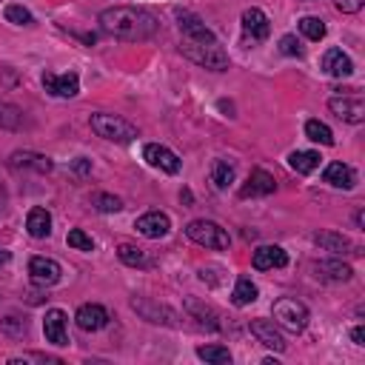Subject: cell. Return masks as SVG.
<instances>
[{
	"label": "cell",
	"mask_w": 365,
	"mask_h": 365,
	"mask_svg": "<svg viewBox=\"0 0 365 365\" xmlns=\"http://www.w3.org/2000/svg\"><path fill=\"white\" fill-rule=\"evenodd\" d=\"M259 297V288L248 279V277H240L237 282H234V291H231V302L237 305V308H242V305H251L254 299Z\"/></svg>",
	"instance_id": "26"
},
{
	"label": "cell",
	"mask_w": 365,
	"mask_h": 365,
	"mask_svg": "<svg viewBox=\"0 0 365 365\" xmlns=\"http://www.w3.org/2000/svg\"><path fill=\"white\" fill-rule=\"evenodd\" d=\"M319 154L317 151H291L288 154V165L297 171V174H311L319 168Z\"/></svg>",
	"instance_id": "25"
},
{
	"label": "cell",
	"mask_w": 365,
	"mask_h": 365,
	"mask_svg": "<svg viewBox=\"0 0 365 365\" xmlns=\"http://www.w3.org/2000/svg\"><path fill=\"white\" fill-rule=\"evenodd\" d=\"M211 177H214V185L222 191V188H228V185L234 182V165H231L228 160H217V163H214V174H211Z\"/></svg>",
	"instance_id": "33"
},
{
	"label": "cell",
	"mask_w": 365,
	"mask_h": 365,
	"mask_svg": "<svg viewBox=\"0 0 365 365\" xmlns=\"http://www.w3.org/2000/svg\"><path fill=\"white\" fill-rule=\"evenodd\" d=\"M0 328H3V334H9V336H23L29 325H26V319H17V317H6Z\"/></svg>",
	"instance_id": "38"
},
{
	"label": "cell",
	"mask_w": 365,
	"mask_h": 365,
	"mask_svg": "<svg viewBox=\"0 0 365 365\" xmlns=\"http://www.w3.org/2000/svg\"><path fill=\"white\" fill-rule=\"evenodd\" d=\"M43 334H46V342H51V345H57V348H66V345H68L66 311L48 308V311H46V319H43Z\"/></svg>",
	"instance_id": "9"
},
{
	"label": "cell",
	"mask_w": 365,
	"mask_h": 365,
	"mask_svg": "<svg viewBox=\"0 0 365 365\" xmlns=\"http://www.w3.org/2000/svg\"><path fill=\"white\" fill-rule=\"evenodd\" d=\"M29 277H31L34 285L51 288V285L60 282L63 268H60V262L51 259V257H31V259H29Z\"/></svg>",
	"instance_id": "6"
},
{
	"label": "cell",
	"mask_w": 365,
	"mask_h": 365,
	"mask_svg": "<svg viewBox=\"0 0 365 365\" xmlns=\"http://www.w3.org/2000/svg\"><path fill=\"white\" fill-rule=\"evenodd\" d=\"M131 308H134L143 319H148V322H157V325H177V314H174L171 308H165V305H157L154 299L134 297V299H131Z\"/></svg>",
	"instance_id": "8"
},
{
	"label": "cell",
	"mask_w": 365,
	"mask_h": 365,
	"mask_svg": "<svg viewBox=\"0 0 365 365\" xmlns=\"http://www.w3.org/2000/svg\"><path fill=\"white\" fill-rule=\"evenodd\" d=\"M362 6H365V0H336V9L345 14H356Z\"/></svg>",
	"instance_id": "39"
},
{
	"label": "cell",
	"mask_w": 365,
	"mask_h": 365,
	"mask_svg": "<svg viewBox=\"0 0 365 365\" xmlns=\"http://www.w3.org/2000/svg\"><path fill=\"white\" fill-rule=\"evenodd\" d=\"M23 111L11 103H0V128H20Z\"/></svg>",
	"instance_id": "34"
},
{
	"label": "cell",
	"mask_w": 365,
	"mask_h": 365,
	"mask_svg": "<svg viewBox=\"0 0 365 365\" xmlns=\"http://www.w3.org/2000/svg\"><path fill=\"white\" fill-rule=\"evenodd\" d=\"M251 334H254L265 348H271V351H277V354L285 351V339H282V334L277 331V322H274V319H251Z\"/></svg>",
	"instance_id": "17"
},
{
	"label": "cell",
	"mask_w": 365,
	"mask_h": 365,
	"mask_svg": "<svg viewBox=\"0 0 365 365\" xmlns=\"http://www.w3.org/2000/svg\"><path fill=\"white\" fill-rule=\"evenodd\" d=\"M88 123H91V131H94L97 137L108 140V143H120V145H125V143L137 140V125H131L128 120H123V117H117V114L97 111V114H91Z\"/></svg>",
	"instance_id": "2"
},
{
	"label": "cell",
	"mask_w": 365,
	"mask_h": 365,
	"mask_svg": "<svg viewBox=\"0 0 365 365\" xmlns=\"http://www.w3.org/2000/svg\"><path fill=\"white\" fill-rule=\"evenodd\" d=\"M351 339H354L356 345H365V328H362V325H356V328H351Z\"/></svg>",
	"instance_id": "41"
},
{
	"label": "cell",
	"mask_w": 365,
	"mask_h": 365,
	"mask_svg": "<svg viewBox=\"0 0 365 365\" xmlns=\"http://www.w3.org/2000/svg\"><path fill=\"white\" fill-rule=\"evenodd\" d=\"M185 308H188V314H191V317H197V322H200V325H208L211 331H217V328H220V322H217V314H214L208 305H202L200 299L188 297V299H185Z\"/></svg>",
	"instance_id": "28"
},
{
	"label": "cell",
	"mask_w": 365,
	"mask_h": 365,
	"mask_svg": "<svg viewBox=\"0 0 365 365\" xmlns=\"http://www.w3.org/2000/svg\"><path fill=\"white\" fill-rule=\"evenodd\" d=\"M26 231L34 237V240H46L51 234V214L46 208H31L29 217H26Z\"/></svg>",
	"instance_id": "24"
},
{
	"label": "cell",
	"mask_w": 365,
	"mask_h": 365,
	"mask_svg": "<svg viewBox=\"0 0 365 365\" xmlns=\"http://www.w3.org/2000/svg\"><path fill=\"white\" fill-rule=\"evenodd\" d=\"M242 31H245V37H251L254 43L265 40V37L271 34V23H268L265 11L257 9V6L245 9V11H242Z\"/></svg>",
	"instance_id": "16"
},
{
	"label": "cell",
	"mask_w": 365,
	"mask_h": 365,
	"mask_svg": "<svg viewBox=\"0 0 365 365\" xmlns=\"http://www.w3.org/2000/svg\"><path fill=\"white\" fill-rule=\"evenodd\" d=\"M314 277L322 279V282H348L354 277V268L342 259H322V262H314L311 265Z\"/></svg>",
	"instance_id": "14"
},
{
	"label": "cell",
	"mask_w": 365,
	"mask_h": 365,
	"mask_svg": "<svg viewBox=\"0 0 365 365\" xmlns=\"http://www.w3.org/2000/svg\"><path fill=\"white\" fill-rule=\"evenodd\" d=\"M328 108L339 120L354 123V125H359L365 120V103H362V97H331L328 100Z\"/></svg>",
	"instance_id": "11"
},
{
	"label": "cell",
	"mask_w": 365,
	"mask_h": 365,
	"mask_svg": "<svg viewBox=\"0 0 365 365\" xmlns=\"http://www.w3.org/2000/svg\"><path fill=\"white\" fill-rule=\"evenodd\" d=\"M177 20H180V31L185 34V40H191V43H214V40H217L214 31H211L197 14H191V11H177Z\"/></svg>",
	"instance_id": "12"
},
{
	"label": "cell",
	"mask_w": 365,
	"mask_h": 365,
	"mask_svg": "<svg viewBox=\"0 0 365 365\" xmlns=\"http://www.w3.org/2000/svg\"><path fill=\"white\" fill-rule=\"evenodd\" d=\"M74 171H77V174H88V171H91V160L77 157V160H74Z\"/></svg>",
	"instance_id": "40"
},
{
	"label": "cell",
	"mask_w": 365,
	"mask_h": 365,
	"mask_svg": "<svg viewBox=\"0 0 365 365\" xmlns=\"http://www.w3.org/2000/svg\"><path fill=\"white\" fill-rule=\"evenodd\" d=\"M197 356L205 359V362H214V365L231 362V351L222 348V345H200V348H197Z\"/></svg>",
	"instance_id": "30"
},
{
	"label": "cell",
	"mask_w": 365,
	"mask_h": 365,
	"mask_svg": "<svg viewBox=\"0 0 365 365\" xmlns=\"http://www.w3.org/2000/svg\"><path fill=\"white\" fill-rule=\"evenodd\" d=\"M66 242H68L71 248H77V251H94V240H91L83 228H71L68 237H66Z\"/></svg>",
	"instance_id": "36"
},
{
	"label": "cell",
	"mask_w": 365,
	"mask_h": 365,
	"mask_svg": "<svg viewBox=\"0 0 365 365\" xmlns=\"http://www.w3.org/2000/svg\"><path fill=\"white\" fill-rule=\"evenodd\" d=\"M143 160H145L148 165L165 171V174H177V171H180V157H177L171 148L160 145V143H148V145L143 148Z\"/></svg>",
	"instance_id": "7"
},
{
	"label": "cell",
	"mask_w": 365,
	"mask_h": 365,
	"mask_svg": "<svg viewBox=\"0 0 365 365\" xmlns=\"http://www.w3.org/2000/svg\"><path fill=\"white\" fill-rule=\"evenodd\" d=\"M314 245H319L322 251H331V254H356L354 242L345 234H336V231H317Z\"/></svg>",
	"instance_id": "22"
},
{
	"label": "cell",
	"mask_w": 365,
	"mask_h": 365,
	"mask_svg": "<svg viewBox=\"0 0 365 365\" xmlns=\"http://www.w3.org/2000/svg\"><path fill=\"white\" fill-rule=\"evenodd\" d=\"M185 237L202 248H214V251H222L231 245V237L222 225H217L214 220H191L185 225Z\"/></svg>",
	"instance_id": "4"
},
{
	"label": "cell",
	"mask_w": 365,
	"mask_h": 365,
	"mask_svg": "<svg viewBox=\"0 0 365 365\" xmlns=\"http://www.w3.org/2000/svg\"><path fill=\"white\" fill-rule=\"evenodd\" d=\"M43 88H46L51 97H77V91H80V77H77L74 71H68V74H51V71H46V74H43Z\"/></svg>",
	"instance_id": "10"
},
{
	"label": "cell",
	"mask_w": 365,
	"mask_h": 365,
	"mask_svg": "<svg viewBox=\"0 0 365 365\" xmlns=\"http://www.w3.org/2000/svg\"><path fill=\"white\" fill-rule=\"evenodd\" d=\"M3 17H6L9 23H14V26H31V23H34L31 11H29L23 3H9V6L3 9Z\"/></svg>",
	"instance_id": "31"
},
{
	"label": "cell",
	"mask_w": 365,
	"mask_h": 365,
	"mask_svg": "<svg viewBox=\"0 0 365 365\" xmlns=\"http://www.w3.org/2000/svg\"><path fill=\"white\" fill-rule=\"evenodd\" d=\"M134 228H137L143 237H148V240H160V237L168 234L171 220H168V214H163V211H148V214H143V217L134 220Z\"/></svg>",
	"instance_id": "13"
},
{
	"label": "cell",
	"mask_w": 365,
	"mask_h": 365,
	"mask_svg": "<svg viewBox=\"0 0 365 365\" xmlns=\"http://www.w3.org/2000/svg\"><path fill=\"white\" fill-rule=\"evenodd\" d=\"M74 322H77L80 331H100V328L108 325V311L103 305H97V302H86V305L77 308Z\"/></svg>",
	"instance_id": "15"
},
{
	"label": "cell",
	"mask_w": 365,
	"mask_h": 365,
	"mask_svg": "<svg viewBox=\"0 0 365 365\" xmlns=\"http://www.w3.org/2000/svg\"><path fill=\"white\" fill-rule=\"evenodd\" d=\"M299 31H302L308 40L319 43V40L325 37V23H322L319 17H311V14H308V17H302V20H299Z\"/></svg>",
	"instance_id": "32"
},
{
	"label": "cell",
	"mask_w": 365,
	"mask_h": 365,
	"mask_svg": "<svg viewBox=\"0 0 365 365\" xmlns=\"http://www.w3.org/2000/svg\"><path fill=\"white\" fill-rule=\"evenodd\" d=\"M322 71L331 74V77H351V74H354V63H351V57H348L342 48L331 46V48L322 54Z\"/></svg>",
	"instance_id": "20"
},
{
	"label": "cell",
	"mask_w": 365,
	"mask_h": 365,
	"mask_svg": "<svg viewBox=\"0 0 365 365\" xmlns=\"http://www.w3.org/2000/svg\"><path fill=\"white\" fill-rule=\"evenodd\" d=\"M305 137L319 143V145H334V131L322 123V120H308L305 123Z\"/></svg>",
	"instance_id": "29"
},
{
	"label": "cell",
	"mask_w": 365,
	"mask_h": 365,
	"mask_svg": "<svg viewBox=\"0 0 365 365\" xmlns=\"http://www.w3.org/2000/svg\"><path fill=\"white\" fill-rule=\"evenodd\" d=\"M279 51L288 54V57H302V46H299V40L294 34H282L279 37Z\"/></svg>",
	"instance_id": "37"
},
{
	"label": "cell",
	"mask_w": 365,
	"mask_h": 365,
	"mask_svg": "<svg viewBox=\"0 0 365 365\" xmlns=\"http://www.w3.org/2000/svg\"><path fill=\"white\" fill-rule=\"evenodd\" d=\"M9 259H11V254H9L6 248H0V268H3V265H9Z\"/></svg>",
	"instance_id": "42"
},
{
	"label": "cell",
	"mask_w": 365,
	"mask_h": 365,
	"mask_svg": "<svg viewBox=\"0 0 365 365\" xmlns=\"http://www.w3.org/2000/svg\"><path fill=\"white\" fill-rule=\"evenodd\" d=\"M9 165H11V168H34V171H40V174H48V171L54 168V163H51L48 157L34 154V151H14V154L9 157Z\"/></svg>",
	"instance_id": "23"
},
{
	"label": "cell",
	"mask_w": 365,
	"mask_h": 365,
	"mask_svg": "<svg viewBox=\"0 0 365 365\" xmlns=\"http://www.w3.org/2000/svg\"><path fill=\"white\" fill-rule=\"evenodd\" d=\"M91 202H94V208H97V211H103V214H114V211H120V208H123V200H120V197H114V194H94V197H91Z\"/></svg>",
	"instance_id": "35"
},
{
	"label": "cell",
	"mask_w": 365,
	"mask_h": 365,
	"mask_svg": "<svg viewBox=\"0 0 365 365\" xmlns=\"http://www.w3.org/2000/svg\"><path fill=\"white\" fill-rule=\"evenodd\" d=\"M251 265H254L257 271L285 268V265H288V254H285V248H279V245H259V248L254 251V257H251Z\"/></svg>",
	"instance_id": "19"
},
{
	"label": "cell",
	"mask_w": 365,
	"mask_h": 365,
	"mask_svg": "<svg viewBox=\"0 0 365 365\" xmlns=\"http://www.w3.org/2000/svg\"><path fill=\"white\" fill-rule=\"evenodd\" d=\"M117 257H120L125 265H131V268H148V265H151L148 254H145L143 248L131 245V242H123V245H117Z\"/></svg>",
	"instance_id": "27"
},
{
	"label": "cell",
	"mask_w": 365,
	"mask_h": 365,
	"mask_svg": "<svg viewBox=\"0 0 365 365\" xmlns=\"http://www.w3.org/2000/svg\"><path fill=\"white\" fill-rule=\"evenodd\" d=\"M100 29L117 40L125 43H143L148 37L157 34L160 23L151 11L137 9V6H111L106 11H100Z\"/></svg>",
	"instance_id": "1"
},
{
	"label": "cell",
	"mask_w": 365,
	"mask_h": 365,
	"mask_svg": "<svg viewBox=\"0 0 365 365\" xmlns=\"http://www.w3.org/2000/svg\"><path fill=\"white\" fill-rule=\"evenodd\" d=\"M322 180L328 182V185H334V188H354L356 185V171L351 168V165H345V163H328L325 165V171H322Z\"/></svg>",
	"instance_id": "21"
},
{
	"label": "cell",
	"mask_w": 365,
	"mask_h": 365,
	"mask_svg": "<svg viewBox=\"0 0 365 365\" xmlns=\"http://www.w3.org/2000/svg\"><path fill=\"white\" fill-rule=\"evenodd\" d=\"M274 188H277L274 177L265 168H254L248 174L245 185L240 188V197H268V194H274Z\"/></svg>",
	"instance_id": "18"
},
{
	"label": "cell",
	"mask_w": 365,
	"mask_h": 365,
	"mask_svg": "<svg viewBox=\"0 0 365 365\" xmlns=\"http://www.w3.org/2000/svg\"><path fill=\"white\" fill-rule=\"evenodd\" d=\"M180 51L191 60V63H197L200 68H211V71H225L228 68V51L214 40V43H191V40H185L182 46H180Z\"/></svg>",
	"instance_id": "3"
},
{
	"label": "cell",
	"mask_w": 365,
	"mask_h": 365,
	"mask_svg": "<svg viewBox=\"0 0 365 365\" xmlns=\"http://www.w3.org/2000/svg\"><path fill=\"white\" fill-rule=\"evenodd\" d=\"M271 317H274V322L279 328H285L291 334H299L308 325V308L299 299H294V297H279L271 305Z\"/></svg>",
	"instance_id": "5"
}]
</instances>
